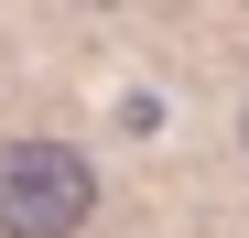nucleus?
<instances>
[{"label": "nucleus", "instance_id": "nucleus-1", "mask_svg": "<svg viewBox=\"0 0 249 238\" xmlns=\"http://www.w3.org/2000/svg\"><path fill=\"white\" fill-rule=\"evenodd\" d=\"M98 206L87 152L65 141H0V238H76Z\"/></svg>", "mask_w": 249, "mask_h": 238}]
</instances>
